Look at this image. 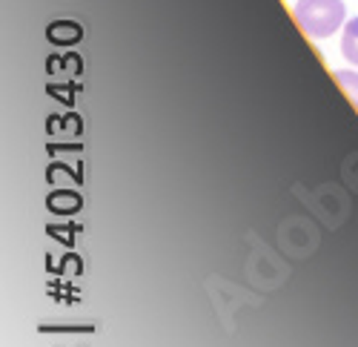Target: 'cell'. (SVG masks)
I'll use <instances>...</instances> for the list:
<instances>
[{
    "instance_id": "obj_1",
    "label": "cell",
    "mask_w": 358,
    "mask_h": 347,
    "mask_svg": "<svg viewBox=\"0 0 358 347\" xmlns=\"http://www.w3.org/2000/svg\"><path fill=\"white\" fill-rule=\"evenodd\" d=\"M292 17L304 35H310L313 41H324L344 29L347 6L344 0H298Z\"/></svg>"
},
{
    "instance_id": "obj_2",
    "label": "cell",
    "mask_w": 358,
    "mask_h": 347,
    "mask_svg": "<svg viewBox=\"0 0 358 347\" xmlns=\"http://www.w3.org/2000/svg\"><path fill=\"white\" fill-rule=\"evenodd\" d=\"M341 55H344V61L358 66V15L350 17L341 29Z\"/></svg>"
},
{
    "instance_id": "obj_3",
    "label": "cell",
    "mask_w": 358,
    "mask_h": 347,
    "mask_svg": "<svg viewBox=\"0 0 358 347\" xmlns=\"http://www.w3.org/2000/svg\"><path fill=\"white\" fill-rule=\"evenodd\" d=\"M333 78L338 80V86L347 92V98L358 106V66H352V69H336Z\"/></svg>"
}]
</instances>
